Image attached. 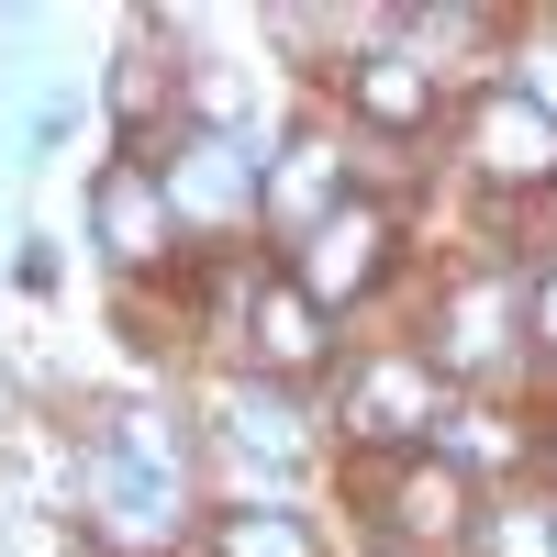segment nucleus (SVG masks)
<instances>
[{"label":"nucleus","mask_w":557,"mask_h":557,"mask_svg":"<svg viewBox=\"0 0 557 557\" xmlns=\"http://www.w3.org/2000/svg\"><path fill=\"white\" fill-rule=\"evenodd\" d=\"M380 268H391V212H380V201H335V212L312 223V246L290 257V290H301L312 312H335V301H357Z\"/></svg>","instance_id":"obj_1"},{"label":"nucleus","mask_w":557,"mask_h":557,"mask_svg":"<svg viewBox=\"0 0 557 557\" xmlns=\"http://www.w3.org/2000/svg\"><path fill=\"white\" fill-rule=\"evenodd\" d=\"M89 235H101V257L112 268H157L168 257V190H157V168H134V157H112L101 178H89Z\"/></svg>","instance_id":"obj_2"},{"label":"nucleus","mask_w":557,"mask_h":557,"mask_svg":"<svg viewBox=\"0 0 557 557\" xmlns=\"http://www.w3.org/2000/svg\"><path fill=\"white\" fill-rule=\"evenodd\" d=\"M157 190H168V223H235V212L257 201V157H246V146H223V134H201V146L178 157Z\"/></svg>","instance_id":"obj_3"},{"label":"nucleus","mask_w":557,"mask_h":557,"mask_svg":"<svg viewBox=\"0 0 557 557\" xmlns=\"http://www.w3.org/2000/svg\"><path fill=\"white\" fill-rule=\"evenodd\" d=\"M469 146H480V168L491 178H557V112H535L524 89H491L480 101V123H469Z\"/></svg>","instance_id":"obj_4"},{"label":"nucleus","mask_w":557,"mask_h":557,"mask_svg":"<svg viewBox=\"0 0 557 557\" xmlns=\"http://www.w3.org/2000/svg\"><path fill=\"white\" fill-rule=\"evenodd\" d=\"M401 546H446L457 524H469V491H457V469L446 457H401L391 469V513H380Z\"/></svg>","instance_id":"obj_5"},{"label":"nucleus","mask_w":557,"mask_h":557,"mask_svg":"<svg viewBox=\"0 0 557 557\" xmlns=\"http://www.w3.org/2000/svg\"><path fill=\"white\" fill-rule=\"evenodd\" d=\"M346 101H357V123H380V134H424L435 123V67L424 57H357Z\"/></svg>","instance_id":"obj_6"},{"label":"nucleus","mask_w":557,"mask_h":557,"mask_svg":"<svg viewBox=\"0 0 557 557\" xmlns=\"http://www.w3.org/2000/svg\"><path fill=\"white\" fill-rule=\"evenodd\" d=\"M502 323H513V278H469V290L435 312V357L446 368H491L502 357Z\"/></svg>","instance_id":"obj_7"},{"label":"nucleus","mask_w":557,"mask_h":557,"mask_svg":"<svg viewBox=\"0 0 557 557\" xmlns=\"http://www.w3.org/2000/svg\"><path fill=\"white\" fill-rule=\"evenodd\" d=\"M368 412H380V424H368L380 446H412L424 424H446V412H435V391H424V368H412V357H380V368H368Z\"/></svg>","instance_id":"obj_8"},{"label":"nucleus","mask_w":557,"mask_h":557,"mask_svg":"<svg viewBox=\"0 0 557 557\" xmlns=\"http://www.w3.org/2000/svg\"><path fill=\"white\" fill-rule=\"evenodd\" d=\"M212 557H323L301 513H268V502H246V513H212Z\"/></svg>","instance_id":"obj_9"},{"label":"nucleus","mask_w":557,"mask_h":557,"mask_svg":"<svg viewBox=\"0 0 557 557\" xmlns=\"http://www.w3.org/2000/svg\"><path fill=\"white\" fill-rule=\"evenodd\" d=\"M257 357H278V368H312L323 357V312L278 278V290H257Z\"/></svg>","instance_id":"obj_10"},{"label":"nucleus","mask_w":557,"mask_h":557,"mask_svg":"<svg viewBox=\"0 0 557 557\" xmlns=\"http://www.w3.org/2000/svg\"><path fill=\"white\" fill-rule=\"evenodd\" d=\"M223 435H235V446H268V457H290V412L257 401V391H235V401H223Z\"/></svg>","instance_id":"obj_11"},{"label":"nucleus","mask_w":557,"mask_h":557,"mask_svg":"<svg viewBox=\"0 0 557 557\" xmlns=\"http://www.w3.org/2000/svg\"><path fill=\"white\" fill-rule=\"evenodd\" d=\"M157 101H168V67H157V57H123V78H112V112H123V123H146Z\"/></svg>","instance_id":"obj_12"},{"label":"nucleus","mask_w":557,"mask_h":557,"mask_svg":"<svg viewBox=\"0 0 557 557\" xmlns=\"http://www.w3.org/2000/svg\"><path fill=\"white\" fill-rule=\"evenodd\" d=\"M535 323H546V346H557V268L535 278Z\"/></svg>","instance_id":"obj_13"}]
</instances>
